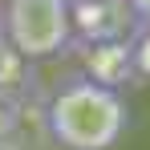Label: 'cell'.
<instances>
[{
    "instance_id": "obj_5",
    "label": "cell",
    "mask_w": 150,
    "mask_h": 150,
    "mask_svg": "<svg viewBox=\"0 0 150 150\" xmlns=\"http://www.w3.org/2000/svg\"><path fill=\"white\" fill-rule=\"evenodd\" d=\"M130 57H134V73L150 77V25H138V37L130 41Z\"/></svg>"
},
{
    "instance_id": "obj_2",
    "label": "cell",
    "mask_w": 150,
    "mask_h": 150,
    "mask_svg": "<svg viewBox=\"0 0 150 150\" xmlns=\"http://www.w3.org/2000/svg\"><path fill=\"white\" fill-rule=\"evenodd\" d=\"M4 28L12 49L25 57H53L69 45V0H8Z\"/></svg>"
},
{
    "instance_id": "obj_3",
    "label": "cell",
    "mask_w": 150,
    "mask_h": 150,
    "mask_svg": "<svg viewBox=\"0 0 150 150\" xmlns=\"http://www.w3.org/2000/svg\"><path fill=\"white\" fill-rule=\"evenodd\" d=\"M69 25L85 45H110L138 33L130 0H69Z\"/></svg>"
},
{
    "instance_id": "obj_1",
    "label": "cell",
    "mask_w": 150,
    "mask_h": 150,
    "mask_svg": "<svg viewBox=\"0 0 150 150\" xmlns=\"http://www.w3.org/2000/svg\"><path fill=\"white\" fill-rule=\"evenodd\" d=\"M126 101L118 89H105L98 81L65 85L49 105V130L65 150H110L126 130Z\"/></svg>"
},
{
    "instance_id": "obj_4",
    "label": "cell",
    "mask_w": 150,
    "mask_h": 150,
    "mask_svg": "<svg viewBox=\"0 0 150 150\" xmlns=\"http://www.w3.org/2000/svg\"><path fill=\"white\" fill-rule=\"evenodd\" d=\"M85 69L89 81H98L105 89L122 85L134 73V57H130V41H110V45H85Z\"/></svg>"
},
{
    "instance_id": "obj_6",
    "label": "cell",
    "mask_w": 150,
    "mask_h": 150,
    "mask_svg": "<svg viewBox=\"0 0 150 150\" xmlns=\"http://www.w3.org/2000/svg\"><path fill=\"white\" fill-rule=\"evenodd\" d=\"M130 8H134L138 25H150V0H130Z\"/></svg>"
}]
</instances>
